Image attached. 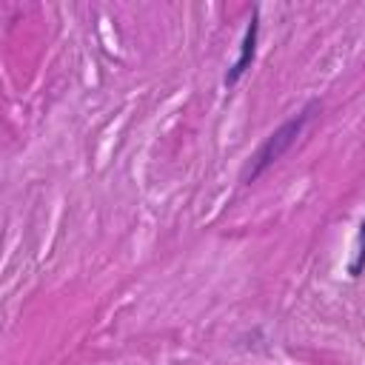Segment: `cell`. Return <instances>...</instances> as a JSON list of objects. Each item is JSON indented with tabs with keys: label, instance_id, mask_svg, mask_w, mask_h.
Here are the masks:
<instances>
[{
	"label": "cell",
	"instance_id": "obj_1",
	"mask_svg": "<svg viewBox=\"0 0 365 365\" xmlns=\"http://www.w3.org/2000/svg\"><path fill=\"white\" fill-rule=\"evenodd\" d=\"M317 111H319V103H317V100H311L302 111H297V114H294V117H288L279 128H274V131L262 140V145L254 151L251 165H248V171H245V177H242V180H245V182H254L257 177H262V174H265V171H268V168H271V165H274V163H277V160H279V157H282V154L297 143V137L305 131V125L311 123V117H314Z\"/></svg>",
	"mask_w": 365,
	"mask_h": 365
},
{
	"label": "cell",
	"instance_id": "obj_2",
	"mask_svg": "<svg viewBox=\"0 0 365 365\" xmlns=\"http://www.w3.org/2000/svg\"><path fill=\"white\" fill-rule=\"evenodd\" d=\"M257 34H259V14L254 9L248 26H245V34H242V43H240V57L231 63V68L225 71V86H237L242 80V74L251 68L254 63V54H257Z\"/></svg>",
	"mask_w": 365,
	"mask_h": 365
},
{
	"label": "cell",
	"instance_id": "obj_3",
	"mask_svg": "<svg viewBox=\"0 0 365 365\" xmlns=\"http://www.w3.org/2000/svg\"><path fill=\"white\" fill-rule=\"evenodd\" d=\"M362 271H365V220H362V225H359L356 248H354V257H351V262H348V274H351L354 279L362 277Z\"/></svg>",
	"mask_w": 365,
	"mask_h": 365
}]
</instances>
